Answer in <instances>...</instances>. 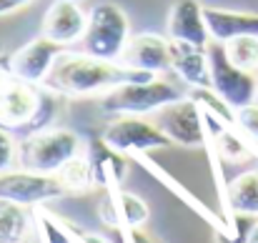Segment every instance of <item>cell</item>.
<instances>
[{"mask_svg": "<svg viewBox=\"0 0 258 243\" xmlns=\"http://www.w3.org/2000/svg\"><path fill=\"white\" fill-rule=\"evenodd\" d=\"M156 78L143 71H133L118 60H103L88 53L63 50L45 78V88L63 98H83V95H103L123 83Z\"/></svg>", "mask_w": 258, "mask_h": 243, "instance_id": "cell-1", "label": "cell"}, {"mask_svg": "<svg viewBox=\"0 0 258 243\" xmlns=\"http://www.w3.org/2000/svg\"><path fill=\"white\" fill-rule=\"evenodd\" d=\"M58 98L63 95L48 90L45 85L13 76L0 88V126L20 141L45 131L58 115Z\"/></svg>", "mask_w": 258, "mask_h": 243, "instance_id": "cell-2", "label": "cell"}, {"mask_svg": "<svg viewBox=\"0 0 258 243\" xmlns=\"http://www.w3.org/2000/svg\"><path fill=\"white\" fill-rule=\"evenodd\" d=\"M86 151V141L71 128H45L18 143V165L55 175L63 165Z\"/></svg>", "mask_w": 258, "mask_h": 243, "instance_id": "cell-3", "label": "cell"}, {"mask_svg": "<svg viewBox=\"0 0 258 243\" xmlns=\"http://www.w3.org/2000/svg\"><path fill=\"white\" fill-rule=\"evenodd\" d=\"M185 93L171 81L148 78V81L123 83L100 95V108L110 115H148L158 113L168 103L183 98Z\"/></svg>", "mask_w": 258, "mask_h": 243, "instance_id": "cell-4", "label": "cell"}, {"mask_svg": "<svg viewBox=\"0 0 258 243\" xmlns=\"http://www.w3.org/2000/svg\"><path fill=\"white\" fill-rule=\"evenodd\" d=\"M131 40V23L123 8L115 3H98L88 13V28L81 40V48L88 55L103 60H118Z\"/></svg>", "mask_w": 258, "mask_h": 243, "instance_id": "cell-5", "label": "cell"}, {"mask_svg": "<svg viewBox=\"0 0 258 243\" xmlns=\"http://www.w3.org/2000/svg\"><path fill=\"white\" fill-rule=\"evenodd\" d=\"M208 63H211V88L233 110H238V108H243L248 103H256V98H258L256 73L238 68L228 58L223 43L211 40V45H208Z\"/></svg>", "mask_w": 258, "mask_h": 243, "instance_id": "cell-6", "label": "cell"}, {"mask_svg": "<svg viewBox=\"0 0 258 243\" xmlns=\"http://www.w3.org/2000/svg\"><path fill=\"white\" fill-rule=\"evenodd\" d=\"M63 196L66 188L58 180V175L28 170V168H10L0 173V198L13 201L23 208H38Z\"/></svg>", "mask_w": 258, "mask_h": 243, "instance_id": "cell-7", "label": "cell"}, {"mask_svg": "<svg viewBox=\"0 0 258 243\" xmlns=\"http://www.w3.org/2000/svg\"><path fill=\"white\" fill-rule=\"evenodd\" d=\"M156 123L173 143H178L183 148H201L211 138L203 108L198 105V100L193 95H183V98L168 103L166 108H161L156 113Z\"/></svg>", "mask_w": 258, "mask_h": 243, "instance_id": "cell-8", "label": "cell"}, {"mask_svg": "<svg viewBox=\"0 0 258 243\" xmlns=\"http://www.w3.org/2000/svg\"><path fill=\"white\" fill-rule=\"evenodd\" d=\"M108 146L120 153H148L173 146V141L158 128V123L143 120L141 115H115L100 136Z\"/></svg>", "mask_w": 258, "mask_h": 243, "instance_id": "cell-9", "label": "cell"}, {"mask_svg": "<svg viewBox=\"0 0 258 243\" xmlns=\"http://www.w3.org/2000/svg\"><path fill=\"white\" fill-rule=\"evenodd\" d=\"M88 28L86 10L78 5V0H53L50 8L43 15L40 33L50 38L53 43L68 48L73 43H81Z\"/></svg>", "mask_w": 258, "mask_h": 243, "instance_id": "cell-10", "label": "cell"}, {"mask_svg": "<svg viewBox=\"0 0 258 243\" xmlns=\"http://www.w3.org/2000/svg\"><path fill=\"white\" fill-rule=\"evenodd\" d=\"M120 63L133 71L161 76V73L171 71V40H166L158 33L131 35V40L120 55Z\"/></svg>", "mask_w": 258, "mask_h": 243, "instance_id": "cell-11", "label": "cell"}, {"mask_svg": "<svg viewBox=\"0 0 258 243\" xmlns=\"http://www.w3.org/2000/svg\"><path fill=\"white\" fill-rule=\"evenodd\" d=\"M98 216L105 226L115 231H128V228H143L151 218V208L136 193H128L123 188H108L105 198L98 206Z\"/></svg>", "mask_w": 258, "mask_h": 243, "instance_id": "cell-12", "label": "cell"}, {"mask_svg": "<svg viewBox=\"0 0 258 243\" xmlns=\"http://www.w3.org/2000/svg\"><path fill=\"white\" fill-rule=\"evenodd\" d=\"M66 48L53 43L50 38L40 35L35 40H30L28 45H23L20 50H15L10 55V66H13V73L20 78V81H28V83H38L43 85L48 73L53 71L58 55L63 53Z\"/></svg>", "mask_w": 258, "mask_h": 243, "instance_id": "cell-13", "label": "cell"}, {"mask_svg": "<svg viewBox=\"0 0 258 243\" xmlns=\"http://www.w3.org/2000/svg\"><path fill=\"white\" fill-rule=\"evenodd\" d=\"M168 38L178 43H190L198 48L211 45V33L206 25L203 5L198 0H175L168 13Z\"/></svg>", "mask_w": 258, "mask_h": 243, "instance_id": "cell-14", "label": "cell"}, {"mask_svg": "<svg viewBox=\"0 0 258 243\" xmlns=\"http://www.w3.org/2000/svg\"><path fill=\"white\" fill-rule=\"evenodd\" d=\"M86 156L93 168V178L95 186L100 188H120V183L128 175V158L125 153L115 151L113 146H108L103 138H90L86 143Z\"/></svg>", "mask_w": 258, "mask_h": 243, "instance_id": "cell-15", "label": "cell"}, {"mask_svg": "<svg viewBox=\"0 0 258 243\" xmlns=\"http://www.w3.org/2000/svg\"><path fill=\"white\" fill-rule=\"evenodd\" d=\"M171 71L190 88H211L208 48L171 40Z\"/></svg>", "mask_w": 258, "mask_h": 243, "instance_id": "cell-16", "label": "cell"}, {"mask_svg": "<svg viewBox=\"0 0 258 243\" xmlns=\"http://www.w3.org/2000/svg\"><path fill=\"white\" fill-rule=\"evenodd\" d=\"M206 25L211 40L228 43L241 35H258V15L241 10H223V8H203Z\"/></svg>", "mask_w": 258, "mask_h": 243, "instance_id": "cell-17", "label": "cell"}, {"mask_svg": "<svg viewBox=\"0 0 258 243\" xmlns=\"http://www.w3.org/2000/svg\"><path fill=\"white\" fill-rule=\"evenodd\" d=\"M226 206L231 213L258 216V170H246L226 186Z\"/></svg>", "mask_w": 258, "mask_h": 243, "instance_id": "cell-18", "label": "cell"}, {"mask_svg": "<svg viewBox=\"0 0 258 243\" xmlns=\"http://www.w3.org/2000/svg\"><path fill=\"white\" fill-rule=\"evenodd\" d=\"M33 231L40 243H78V228L53 216L43 206L33 208Z\"/></svg>", "mask_w": 258, "mask_h": 243, "instance_id": "cell-19", "label": "cell"}, {"mask_svg": "<svg viewBox=\"0 0 258 243\" xmlns=\"http://www.w3.org/2000/svg\"><path fill=\"white\" fill-rule=\"evenodd\" d=\"M30 208H23L13 201L0 198V243H23L33 218H28Z\"/></svg>", "mask_w": 258, "mask_h": 243, "instance_id": "cell-20", "label": "cell"}, {"mask_svg": "<svg viewBox=\"0 0 258 243\" xmlns=\"http://www.w3.org/2000/svg\"><path fill=\"white\" fill-rule=\"evenodd\" d=\"M55 175H58V180L63 183L66 193H86V191H90V188L95 186L93 168H90V161H88L86 151H83L78 158L66 163Z\"/></svg>", "mask_w": 258, "mask_h": 243, "instance_id": "cell-21", "label": "cell"}, {"mask_svg": "<svg viewBox=\"0 0 258 243\" xmlns=\"http://www.w3.org/2000/svg\"><path fill=\"white\" fill-rule=\"evenodd\" d=\"M228 58L243 68V71H258V35H241V38H233L228 43H223Z\"/></svg>", "mask_w": 258, "mask_h": 243, "instance_id": "cell-22", "label": "cell"}, {"mask_svg": "<svg viewBox=\"0 0 258 243\" xmlns=\"http://www.w3.org/2000/svg\"><path fill=\"white\" fill-rule=\"evenodd\" d=\"M256 223H258V216H251V213H231V226H228L226 236H221V243H246Z\"/></svg>", "mask_w": 258, "mask_h": 243, "instance_id": "cell-23", "label": "cell"}, {"mask_svg": "<svg viewBox=\"0 0 258 243\" xmlns=\"http://www.w3.org/2000/svg\"><path fill=\"white\" fill-rule=\"evenodd\" d=\"M236 128L256 146L258 143V103H248L236 110Z\"/></svg>", "mask_w": 258, "mask_h": 243, "instance_id": "cell-24", "label": "cell"}, {"mask_svg": "<svg viewBox=\"0 0 258 243\" xmlns=\"http://www.w3.org/2000/svg\"><path fill=\"white\" fill-rule=\"evenodd\" d=\"M18 161V143H15V136L10 131H5L0 126V173L10 170Z\"/></svg>", "mask_w": 258, "mask_h": 243, "instance_id": "cell-25", "label": "cell"}, {"mask_svg": "<svg viewBox=\"0 0 258 243\" xmlns=\"http://www.w3.org/2000/svg\"><path fill=\"white\" fill-rule=\"evenodd\" d=\"M123 243H161L153 233L143 231V228H128V231H118Z\"/></svg>", "mask_w": 258, "mask_h": 243, "instance_id": "cell-26", "label": "cell"}, {"mask_svg": "<svg viewBox=\"0 0 258 243\" xmlns=\"http://www.w3.org/2000/svg\"><path fill=\"white\" fill-rule=\"evenodd\" d=\"M33 3L35 0H0V15H10V13H15L20 8H28Z\"/></svg>", "mask_w": 258, "mask_h": 243, "instance_id": "cell-27", "label": "cell"}, {"mask_svg": "<svg viewBox=\"0 0 258 243\" xmlns=\"http://www.w3.org/2000/svg\"><path fill=\"white\" fill-rule=\"evenodd\" d=\"M15 73H13V66H10V55H0V88L10 81Z\"/></svg>", "mask_w": 258, "mask_h": 243, "instance_id": "cell-28", "label": "cell"}, {"mask_svg": "<svg viewBox=\"0 0 258 243\" xmlns=\"http://www.w3.org/2000/svg\"><path fill=\"white\" fill-rule=\"evenodd\" d=\"M246 243H258V223L253 226V231H251V236H248V241Z\"/></svg>", "mask_w": 258, "mask_h": 243, "instance_id": "cell-29", "label": "cell"}, {"mask_svg": "<svg viewBox=\"0 0 258 243\" xmlns=\"http://www.w3.org/2000/svg\"><path fill=\"white\" fill-rule=\"evenodd\" d=\"M78 3H81V0H78Z\"/></svg>", "mask_w": 258, "mask_h": 243, "instance_id": "cell-30", "label": "cell"}, {"mask_svg": "<svg viewBox=\"0 0 258 243\" xmlns=\"http://www.w3.org/2000/svg\"><path fill=\"white\" fill-rule=\"evenodd\" d=\"M78 243H81V241H78Z\"/></svg>", "mask_w": 258, "mask_h": 243, "instance_id": "cell-31", "label": "cell"}]
</instances>
